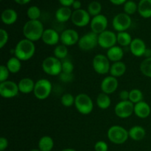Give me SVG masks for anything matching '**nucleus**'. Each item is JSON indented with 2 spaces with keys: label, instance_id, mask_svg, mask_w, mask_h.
Wrapping results in <instances>:
<instances>
[{
  "label": "nucleus",
  "instance_id": "1",
  "mask_svg": "<svg viewBox=\"0 0 151 151\" xmlns=\"http://www.w3.org/2000/svg\"><path fill=\"white\" fill-rule=\"evenodd\" d=\"M44 25L39 20H29L23 27V35L25 38L31 41H39L44 32Z\"/></svg>",
  "mask_w": 151,
  "mask_h": 151
},
{
  "label": "nucleus",
  "instance_id": "2",
  "mask_svg": "<svg viewBox=\"0 0 151 151\" xmlns=\"http://www.w3.org/2000/svg\"><path fill=\"white\" fill-rule=\"evenodd\" d=\"M35 53V46L33 41L27 38L20 40L14 49V55L21 61H27L32 58Z\"/></svg>",
  "mask_w": 151,
  "mask_h": 151
},
{
  "label": "nucleus",
  "instance_id": "3",
  "mask_svg": "<svg viewBox=\"0 0 151 151\" xmlns=\"http://www.w3.org/2000/svg\"><path fill=\"white\" fill-rule=\"evenodd\" d=\"M75 106L80 114L88 115L91 114L94 109V103L88 94L81 93L75 97Z\"/></svg>",
  "mask_w": 151,
  "mask_h": 151
},
{
  "label": "nucleus",
  "instance_id": "4",
  "mask_svg": "<svg viewBox=\"0 0 151 151\" xmlns=\"http://www.w3.org/2000/svg\"><path fill=\"white\" fill-rule=\"evenodd\" d=\"M109 141L115 145L124 144L129 138L128 131L120 125H113L110 127L107 132Z\"/></svg>",
  "mask_w": 151,
  "mask_h": 151
},
{
  "label": "nucleus",
  "instance_id": "5",
  "mask_svg": "<svg viewBox=\"0 0 151 151\" xmlns=\"http://www.w3.org/2000/svg\"><path fill=\"white\" fill-rule=\"evenodd\" d=\"M42 69L50 76H59L62 71L61 60L55 56H49L42 62Z\"/></svg>",
  "mask_w": 151,
  "mask_h": 151
},
{
  "label": "nucleus",
  "instance_id": "6",
  "mask_svg": "<svg viewBox=\"0 0 151 151\" xmlns=\"http://www.w3.org/2000/svg\"><path fill=\"white\" fill-rule=\"evenodd\" d=\"M52 85L49 80L42 78L35 82L33 94L38 100H45L50 95Z\"/></svg>",
  "mask_w": 151,
  "mask_h": 151
},
{
  "label": "nucleus",
  "instance_id": "7",
  "mask_svg": "<svg viewBox=\"0 0 151 151\" xmlns=\"http://www.w3.org/2000/svg\"><path fill=\"white\" fill-rule=\"evenodd\" d=\"M132 19L129 15L125 13L116 14L112 20V26L116 32H125L131 26Z\"/></svg>",
  "mask_w": 151,
  "mask_h": 151
},
{
  "label": "nucleus",
  "instance_id": "8",
  "mask_svg": "<svg viewBox=\"0 0 151 151\" xmlns=\"http://www.w3.org/2000/svg\"><path fill=\"white\" fill-rule=\"evenodd\" d=\"M92 66L94 72L99 75H106L110 72V60L106 55L98 54L93 58Z\"/></svg>",
  "mask_w": 151,
  "mask_h": 151
},
{
  "label": "nucleus",
  "instance_id": "9",
  "mask_svg": "<svg viewBox=\"0 0 151 151\" xmlns=\"http://www.w3.org/2000/svg\"><path fill=\"white\" fill-rule=\"evenodd\" d=\"M78 45L83 51H90L98 45V35L93 32H87L80 38Z\"/></svg>",
  "mask_w": 151,
  "mask_h": 151
},
{
  "label": "nucleus",
  "instance_id": "10",
  "mask_svg": "<svg viewBox=\"0 0 151 151\" xmlns=\"http://www.w3.org/2000/svg\"><path fill=\"white\" fill-rule=\"evenodd\" d=\"M20 92L19 86L14 81H6L0 83V95L6 99L16 97Z\"/></svg>",
  "mask_w": 151,
  "mask_h": 151
},
{
  "label": "nucleus",
  "instance_id": "11",
  "mask_svg": "<svg viewBox=\"0 0 151 151\" xmlns=\"http://www.w3.org/2000/svg\"><path fill=\"white\" fill-rule=\"evenodd\" d=\"M114 113L121 119L130 117L134 113V104L130 100L119 102L114 107Z\"/></svg>",
  "mask_w": 151,
  "mask_h": 151
},
{
  "label": "nucleus",
  "instance_id": "12",
  "mask_svg": "<svg viewBox=\"0 0 151 151\" xmlns=\"http://www.w3.org/2000/svg\"><path fill=\"white\" fill-rule=\"evenodd\" d=\"M116 34L112 31L106 29L98 35V45L102 48L109 50L116 46Z\"/></svg>",
  "mask_w": 151,
  "mask_h": 151
},
{
  "label": "nucleus",
  "instance_id": "13",
  "mask_svg": "<svg viewBox=\"0 0 151 151\" xmlns=\"http://www.w3.org/2000/svg\"><path fill=\"white\" fill-rule=\"evenodd\" d=\"M71 20L75 26L78 27H83L90 24L91 19V16L87 10L81 9V10H74Z\"/></svg>",
  "mask_w": 151,
  "mask_h": 151
},
{
  "label": "nucleus",
  "instance_id": "14",
  "mask_svg": "<svg viewBox=\"0 0 151 151\" xmlns=\"http://www.w3.org/2000/svg\"><path fill=\"white\" fill-rule=\"evenodd\" d=\"M108 24H109L108 19L104 15L100 14L97 16H94L91 19V22H90L91 32L97 35L102 33L107 29Z\"/></svg>",
  "mask_w": 151,
  "mask_h": 151
},
{
  "label": "nucleus",
  "instance_id": "15",
  "mask_svg": "<svg viewBox=\"0 0 151 151\" xmlns=\"http://www.w3.org/2000/svg\"><path fill=\"white\" fill-rule=\"evenodd\" d=\"M79 34L75 29H66L61 32L60 36V42L66 47L75 45L79 41Z\"/></svg>",
  "mask_w": 151,
  "mask_h": 151
},
{
  "label": "nucleus",
  "instance_id": "16",
  "mask_svg": "<svg viewBox=\"0 0 151 151\" xmlns=\"http://www.w3.org/2000/svg\"><path fill=\"white\" fill-rule=\"evenodd\" d=\"M118 86H119V82H118L117 78L111 76V75L103 78L100 84L102 92L109 94V95L115 92Z\"/></svg>",
  "mask_w": 151,
  "mask_h": 151
},
{
  "label": "nucleus",
  "instance_id": "17",
  "mask_svg": "<svg viewBox=\"0 0 151 151\" xmlns=\"http://www.w3.org/2000/svg\"><path fill=\"white\" fill-rule=\"evenodd\" d=\"M60 35H59V33L55 29L49 28L44 30L41 40L47 45L55 46L57 45L60 41Z\"/></svg>",
  "mask_w": 151,
  "mask_h": 151
},
{
  "label": "nucleus",
  "instance_id": "18",
  "mask_svg": "<svg viewBox=\"0 0 151 151\" xmlns=\"http://www.w3.org/2000/svg\"><path fill=\"white\" fill-rule=\"evenodd\" d=\"M131 52L136 57H142L144 56L145 52L147 50V47L142 39L139 38H134L129 46Z\"/></svg>",
  "mask_w": 151,
  "mask_h": 151
},
{
  "label": "nucleus",
  "instance_id": "19",
  "mask_svg": "<svg viewBox=\"0 0 151 151\" xmlns=\"http://www.w3.org/2000/svg\"><path fill=\"white\" fill-rule=\"evenodd\" d=\"M151 108L150 105L145 101H141L134 105V114L140 119H146L150 116Z\"/></svg>",
  "mask_w": 151,
  "mask_h": 151
},
{
  "label": "nucleus",
  "instance_id": "20",
  "mask_svg": "<svg viewBox=\"0 0 151 151\" xmlns=\"http://www.w3.org/2000/svg\"><path fill=\"white\" fill-rule=\"evenodd\" d=\"M106 56L109 59V60L113 63L121 61L124 57V51L122 47L116 45L108 50Z\"/></svg>",
  "mask_w": 151,
  "mask_h": 151
},
{
  "label": "nucleus",
  "instance_id": "21",
  "mask_svg": "<svg viewBox=\"0 0 151 151\" xmlns=\"http://www.w3.org/2000/svg\"><path fill=\"white\" fill-rule=\"evenodd\" d=\"M1 22L6 25H12L16 23L18 19V13L13 9L8 8L3 10L1 15Z\"/></svg>",
  "mask_w": 151,
  "mask_h": 151
},
{
  "label": "nucleus",
  "instance_id": "22",
  "mask_svg": "<svg viewBox=\"0 0 151 151\" xmlns=\"http://www.w3.org/2000/svg\"><path fill=\"white\" fill-rule=\"evenodd\" d=\"M72 11L70 7H59L55 12V19L60 23H65L71 19L72 16Z\"/></svg>",
  "mask_w": 151,
  "mask_h": 151
},
{
  "label": "nucleus",
  "instance_id": "23",
  "mask_svg": "<svg viewBox=\"0 0 151 151\" xmlns=\"http://www.w3.org/2000/svg\"><path fill=\"white\" fill-rule=\"evenodd\" d=\"M35 83L31 78H24L18 83L19 91L22 94H29L33 92Z\"/></svg>",
  "mask_w": 151,
  "mask_h": 151
},
{
  "label": "nucleus",
  "instance_id": "24",
  "mask_svg": "<svg viewBox=\"0 0 151 151\" xmlns=\"http://www.w3.org/2000/svg\"><path fill=\"white\" fill-rule=\"evenodd\" d=\"M127 70L126 65L122 61L114 62L111 65L110 68V73L111 76H113L114 78H119L124 75Z\"/></svg>",
  "mask_w": 151,
  "mask_h": 151
},
{
  "label": "nucleus",
  "instance_id": "25",
  "mask_svg": "<svg viewBox=\"0 0 151 151\" xmlns=\"http://www.w3.org/2000/svg\"><path fill=\"white\" fill-rule=\"evenodd\" d=\"M138 13L144 19L151 18V0H140L138 3Z\"/></svg>",
  "mask_w": 151,
  "mask_h": 151
},
{
  "label": "nucleus",
  "instance_id": "26",
  "mask_svg": "<svg viewBox=\"0 0 151 151\" xmlns=\"http://www.w3.org/2000/svg\"><path fill=\"white\" fill-rule=\"evenodd\" d=\"M128 135L131 139L134 141H140L143 139L146 135V131L143 127L139 125H135L130 128L128 131Z\"/></svg>",
  "mask_w": 151,
  "mask_h": 151
},
{
  "label": "nucleus",
  "instance_id": "27",
  "mask_svg": "<svg viewBox=\"0 0 151 151\" xmlns=\"http://www.w3.org/2000/svg\"><path fill=\"white\" fill-rule=\"evenodd\" d=\"M38 146L41 151H51L54 147V140L50 136H44L38 141Z\"/></svg>",
  "mask_w": 151,
  "mask_h": 151
},
{
  "label": "nucleus",
  "instance_id": "28",
  "mask_svg": "<svg viewBox=\"0 0 151 151\" xmlns=\"http://www.w3.org/2000/svg\"><path fill=\"white\" fill-rule=\"evenodd\" d=\"M96 103L99 109L105 110L110 107L111 104V100L109 94L101 92L97 95V99H96Z\"/></svg>",
  "mask_w": 151,
  "mask_h": 151
},
{
  "label": "nucleus",
  "instance_id": "29",
  "mask_svg": "<svg viewBox=\"0 0 151 151\" xmlns=\"http://www.w3.org/2000/svg\"><path fill=\"white\" fill-rule=\"evenodd\" d=\"M6 66L10 73L16 74L18 73L22 69V63L19 58L14 56V57H11L7 60Z\"/></svg>",
  "mask_w": 151,
  "mask_h": 151
},
{
  "label": "nucleus",
  "instance_id": "30",
  "mask_svg": "<svg viewBox=\"0 0 151 151\" xmlns=\"http://www.w3.org/2000/svg\"><path fill=\"white\" fill-rule=\"evenodd\" d=\"M117 44L120 47H128L131 44L133 38L128 32H119L116 34Z\"/></svg>",
  "mask_w": 151,
  "mask_h": 151
},
{
  "label": "nucleus",
  "instance_id": "31",
  "mask_svg": "<svg viewBox=\"0 0 151 151\" xmlns=\"http://www.w3.org/2000/svg\"><path fill=\"white\" fill-rule=\"evenodd\" d=\"M87 11L92 17L98 16V15L101 14L102 4L97 1H91L87 7Z\"/></svg>",
  "mask_w": 151,
  "mask_h": 151
},
{
  "label": "nucleus",
  "instance_id": "32",
  "mask_svg": "<svg viewBox=\"0 0 151 151\" xmlns=\"http://www.w3.org/2000/svg\"><path fill=\"white\" fill-rule=\"evenodd\" d=\"M142 74L147 78H151V57L145 58L142 61L139 66Z\"/></svg>",
  "mask_w": 151,
  "mask_h": 151
},
{
  "label": "nucleus",
  "instance_id": "33",
  "mask_svg": "<svg viewBox=\"0 0 151 151\" xmlns=\"http://www.w3.org/2000/svg\"><path fill=\"white\" fill-rule=\"evenodd\" d=\"M68 55V49L67 47L63 44H59L55 47L54 50V56L59 60H62L66 59Z\"/></svg>",
  "mask_w": 151,
  "mask_h": 151
},
{
  "label": "nucleus",
  "instance_id": "34",
  "mask_svg": "<svg viewBox=\"0 0 151 151\" xmlns=\"http://www.w3.org/2000/svg\"><path fill=\"white\" fill-rule=\"evenodd\" d=\"M41 11L38 7L35 5L30 6L27 10V16L29 20H39Z\"/></svg>",
  "mask_w": 151,
  "mask_h": 151
},
{
  "label": "nucleus",
  "instance_id": "35",
  "mask_svg": "<svg viewBox=\"0 0 151 151\" xmlns=\"http://www.w3.org/2000/svg\"><path fill=\"white\" fill-rule=\"evenodd\" d=\"M123 10L124 13L131 16V15H134L137 11H138V4L133 0H128L124 4Z\"/></svg>",
  "mask_w": 151,
  "mask_h": 151
},
{
  "label": "nucleus",
  "instance_id": "36",
  "mask_svg": "<svg viewBox=\"0 0 151 151\" xmlns=\"http://www.w3.org/2000/svg\"><path fill=\"white\" fill-rule=\"evenodd\" d=\"M129 100L134 105L139 102L143 101V93L138 88H134L130 91Z\"/></svg>",
  "mask_w": 151,
  "mask_h": 151
},
{
  "label": "nucleus",
  "instance_id": "37",
  "mask_svg": "<svg viewBox=\"0 0 151 151\" xmlns=\"http://www.w3.org/2000/svg\"><path fill=\"white\" fill-rule=\"evenodd\" d=\"M75 97H74L72 94H69V93L64 94L61 97V99H60L61 104L63 105L64 107L66 108L71 107V106H72L73 105L75 106Z\"/></svg>",
  "mask_w": 151,
  "mask_h": 151
},
{
  "label": "nucleus",
  "instance_id": "38",
  "mask_svg": "<svg viewBox=\"0 0 151 151\" xmlns=\"http://www.w3.org/2000/svg\"><path fill=\"white\" fill-rule=\"evenodd\" d=\"M62 71L61 72L65 74H73L74 65L72 62L69 59H63L61 60Z\"/></svg>",
  "mask_w": 151,
  "mask_h": 151
},
{
  "label": "nucleus",
  "instance_id": "39",
  "mask_svg": "<svg viewBox=\"0 0 151 151\" xmlns=\"http://www.w3.org/2000/svg\"><path fill=\"white\" fill-rule=\"evenodd\" d=\"M10 73V71L8 70L6 65H1L0 66V82L2 83L7 81Z\"/></svg>",
  "mask_w": 151,
  "mask_h": 151
},
{
  "label": "nucleus",
  "instance_id": "40",
  "mask_svg": "<svg viewBox=\"0 0 151 151\" xmlns=\"http://www.w3.org/2000/svg\"><path fill=\"white\" fill-rule=\"evenodd\" d=\"M9 40L8 32L4 29H0V48H3Z\"/></svg>",
  "mask_w": 151,
  "mask_h": 151
},
{
  "label": "nucleus",
  "instance_id": "41",
  "mask_svg": "<svg viewBox=\"0 0 151 151\" xmlns=\"http://www.w3.org/2000/svg\"><path fill=\"white\" fill-rule=\"evenodd\" d=\"M109 146L104 141H98L94 145V150L95 151H108Z\"/></svg>",
  "mask_w": 151,
  "mask_h": 151
},
{
  "label": "nucleus",
  "instance_id": "42",
  "mask_svg": "<svg viewBox=\"0 0 151 151\" xmlns=\"http://www.w3.org/2000/svg\"><path fill=\"white\" fill-rule=\"evenodd\" d=\"M74 78L73 74H65L61 72V73L59 75V78H60V81L63 83H69L71 81H72Z\"/></svg>",
  "mask_w": 151,
  "mask_h": 151
},
{
  "label": "nucleus",
  "instance_id": "43",
  "mask_svg": "<svg viewBox=\"0 0 151 151\" xmlns=\"http://www.w3.org/2000/svg\"><path fill=\"white\" fill-rule=\"evenodd\" d=\"M129 95L130 91H127V90H122L119 93V98H120L121 101H127V100H129Z\"/></svg>",
  "mask_w": 151,
  "mask_h": 151
},
{
  "label": "nucleus",
  "instance_id": "44",
  "mask_svg": "<svg viewBox=\"0 0 151 151\" xmlns=\"http://www.w3.org/2000/svg\"><path fill=\"white\" fill-rule=\"evenodd\" d=\"M8 147V141L4 137L0 138V151H4Z\"/></svg>",
  "mask_w": 151,
  "mask_h": 151
},
{
  "label": "nucleus",
  "instance_id": "45",
  "mask_svg": "<svg viewBox=\"0 0 151 151\" xmlns=\"http://www.w3.org/2000/svg\"><path fill=\"white\" fill-rule=\"evenodd\" d=\"M58 1L60 2V4L62 6H63V7H70L75 0H58Z\"/></svg>",
  "mask_w": 151,
  "mask_h": 151
},
{
  "label": "nucleus",
  "instance_id": "46",
  "mask_svg": "<svg viewBox=\"0 0 151 151\" xmlns=\"http://www.w3.org/2000/svg\"><path fill=\"white\" fill-rule=\"evenodd\" d=\"M81 6H82L81 1H80V0H75V1L73 2V4H72V7L75 10H81Z\"/></svg>",
  "mask_w": 151,
  "mask_h": 151
},
{
  "label": "nucleus",
  "instance_id": "47",
  "mask_svg": "<svg viewBox=\"0 0 151 151\" xmlns=\"http://www.w3.org/2000/svg\"><path fill=\"white\" fill-rule=\"evenodd\" d=\"M109 1L114 5H121L125 4L128 0H109Z\"/></svg>",
  "mask_w": 151,
  "mask_h": 151
},
{
  "label": "nucleus",
  "instance_id": "48",
  "mask_svg": "<svg viewBox=\"0 0 151 151\" xmlns=\"http://www.w3.org/2000/svg\"><path fill=\"white\" fill-rule=\"evenodd\" d=\"M14 1L17 4H21V5H24V4H28L31 0H14Z\"/></svg>",
  "mask_w": 151,
  "mask_h": 151
},
{
  "label": "nucleus",
  "instance_id": "49",
  "mask_svg": "<svg viewBox=\"0 0 151 151\" xmlns=\"http://www.w3.org/2000/svg\"><path fill=\"white\" fill-rule=\"evenodd\" d=\"M144 56L145 57V58H148L151 57V50L149 48H147L145 52Z\"/></svg>",
  "mask_w": 151,
  "mask_h": 151
},
{
  "label": "nucleus",
  "instance_id": "50",
  "mask_svg": "<svg viewBox=\"0 0 151 151\" xmlns=\"http://www.w3.org/2000/svg\"><path fill=\"white\" fill-rule=\"evenodd\" d=\"M61 151H76L75 149H72V148H65L63 149Z\"/></svg>",
  "mask_w": 151,
  "mask_h": 151
},
{
  "label": "nucleus",
  "instance_id": "51",
  "mask_svg": "<svg viewBox=\"0 0 151 151\" xmlns=\"http://www.w3.org/2000/svg\"><path fill=\"white\" fill-rule=\"evenodd\" d=\"M30 151H41V150H40L38 148H34V149H32Z\"/></svg>",
  "mask_w": 151,
  "mask_h": 151
},
{
  "label": "nucleus",
  "instance_id": "52",
  "mask_svg": "<svg viewBox=\"0 0 151 151\" xmlns=\"http://www.w3.org/2000/svg\"><path fill=\"white\" fill-rule=\"evenodd\" d=\"M1 1H3V0H1Z\"/></svg>",
  "mask_w": 151,
  "mask_h": 151
},
{
  "label": "nucleus",
  "instance_id": "53",
  "mask_svg": "<svg viewBox=\"0 0 151 151\" xmlns=\"http://www.w3.org/2000/svg\"><path fill=\"white\" fill-rule=\"evenodd\" d=\"M4 151H6V150H4Z\"/></svg>",
  "mask_w": 151,
  "mask_h": 151
}]
</instances>
